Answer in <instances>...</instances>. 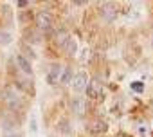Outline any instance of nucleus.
Here are the masks:
<instances>
[{
    "label": "nucleus",
    "mask_w": 153,
    "mask_h": 137,
    "mask_svg": "<svg viewBox=\"0 0 153 137\" xmlns=\"http://www.w3.org/2000/svg\"><path fill=\"white\" fill-rule=\"evenodd\" d=\"M151 45H153V34H151Z\"/></svg>",
    "instance_id": "16"
},
{
    "label": "nucleus",
    "mask_w": 153,
    "mask_h": 137,
    "mask_svg": "<svg viewBox=\"0 0 153 137\" xmlns=\"http://www.w3.org/2000/svg\"><path fill=\"white\" fill-rule=\"evenodd\" d=\"M15 61H16V65H18V68H20L22 72H25V74H33V67H31V61H29L25 56H22V54H16Z\"/></svg>",
    "instance_id": "9"
},
{
    "label": "nucleus",
    "mask_w": 153,
    "mask_h": 137,
    "mask_svg": "<svg viewBox=\"0 0 153 137\" xmlns=\"http://www.w3.org/2000/svg\"><path fill=\"white\" fill-rule=\"evenodd\" d=\"M34 22H36V27L40 31H49V29H52V24H54L49 11H38L34 16Z\"/></svg>",
    "instance_id": "2"
},
{
    "label": "nucleus",
    "mask_w": 153,
    "mask_h": 137,
    "mask_svg": "<svg viewBox=\"0 0 153 137\" xmlns=\"http://www.w3.org/2000/svg\"><path fill=\"white\" fill-rule=\"evenodd\" d=\"M4 137H22V135L20 133H6Z\"/></svg>",
    "instance_id": "15"
},
{
    "label": "nucleus",
    "mask_w": 153,
    "mask_h": 137,
    "mask_svg": "<svg viewBox=\"0 0 153 137\" xmlns=\"http://www.w3.org/2000/svg\"><path fill=\"white\" fill-rule=\"evenodd\" d=\"M70 85H72V89H74L76 92L87 90V87H88V78H87V74H85V72H78L76 76H72Z\"/></svg>",
    "instance_id": "4"
},
{
    "label": "nucleus",
    "mask_w": 153,
    "mask_h": 137,
    "mask_svg": "<svg viewBox=\"0 0 153 137\" xmlns=\"http://www.w3.org/2000/svg\"><path fill=\"white\" fill-rule=\"evenodd\" d=\"M61 71H63V68H61L58 63L51 65V68H49V74H47V83H49V85H56V83H59Z\"/></svg>",
    "instance_id": "6"
},
{
    "label": "nucleus",
    "mask_w": 153,
    "mask_h": 137,
    "mask_svg": "<svg viewBox=\"0 0 153 137\" xmlns=\"http://www.w3.org/2000/svg\"><path fill=\"white\" fill-rule=\"evenodd\" d=\"M101 16L105 22H114L117 18V9L114 7V4H103L101 7Z\"/></svg>",
    "instance_id": "7"
},
{
    "label": "nucleus",
    "mask_w": 153,
    "mask_h": 137,
    "mask_svg": "<svg viewBox=\"0 0 153 137\" xmlns=\"http://www.w3.org/2000/svg\"><path fill=\"white\" fill-rule=\"evenodd\" d=\"M131 89H133L135 92H142V83H140V81H135V83H131Z\"/></svg>",
    "instance_id": "14"
},
{
    "label": "nucleus",
    "mask_w": 153,
    "mask_h": 137,
    "mask_svg": "<svg viewBox=\"0 0 153 137\" xmlns=\"http://www.w3.org/2000/svg\"><path fill=\"white\" fill-rule=\"evenodd\" d=\"M106 123L105 121H101V119H94V121H90L88 124H87V130L90 132V133H103V132H106Z\"/></svg>",
    "instance_id": "8"
},
{
    "label": "nucleus",
    "mask_w": 153,
    "mask_h": 137,
    "mask_svg": "<svg viewBox=\"0 0 153 137\" xmlns=\"http://www.w3.org/2000/svg\"><path fill=\"white\" fill-rule=\"evenodd\" d=\"M65 51H67V54H68V56H74V54H76V51H78V45H76V42H74L72 38H70V42L67 43Z\"/></svg>",
    "instance_id": "12"
},
{
    "label": "nucleus",
    "mask_w": 153,
    "mask_h": 137,
    "mask_svg": "<svg viewBox=\"0 0 153 137\" xmlns=\"http://www.w3.org/2000/svg\"><path fill=\"white\" fill-rule=\"evenodd\" d=\"M68 42H70V34H68L67 31H59V33L56 34V45H58V47L65 49Z\"/></svg>",
    "instance_id": "10"
},
{
    "label": "nucleus",
    "mask_w": 153,
    "mask_h": 137,
    "mask_svg": "<svg viewBox=\"0 0 153 137\" xmlns=\"http://www.w3.org/2000/svg\"><path fill=\"white\" fill-rule=\"evenodd\" d=\"M72 81V71H70V67H63V71H61V78H59V83L61 85H68Z\"/></svg>",
    "instance_id": "11"
},
{
    "label": "nucleus",
    "mask_w": 153,
    "mask_h": 137,
    "mask_svg": "<svg viewBox=\"0 0 153 137\" xmlns=\"http://www.w3.org/2000/svg\"><path fill=\"white\" fill-rule=\"evenodd\" d=\"M11 34L6 33V31H0V45H9L11 43Z\"/></svg>",
    "instance_id": "13"
},
{
    "label": "nucleus",
    "mask_w": 153,
    "mask_h": 137,
    "mask_svg": "<svg viewBox=\"0 0 153 137\" xmlns=\"http://www.w3.org/2000/svg\"><path fill=\"white\" fill-rule=\"evenodd\" d=\"M87 94H88L90 99H99V98L103 96V83H101L97 78L90 80V81H88V87H87Z\"/></svg>",
    "instance_id": "3"
},
{
    "label": "nucleus",
    "mask_w": 153,
    "mask_h": 137,
    "mask_svg": "<svg viewBox=\"0 0 153 137\" xmlns=\"http://www.w3.org/2000/svg\"><path fill=\"white\" fill-rule=\"evenodd\" d=\"M70 106H72V112L76 115H85L87 114V101L83 98H72Z\"/></svg>",
    "instance_id": "5"
},
{
    "label": "nucleus",
    "mask_w": 153,
    "mask_h": 137,
    "mask_svg": "<svg viewBox=\"0 0 153 137\" xmlns=\"http://www.w3.org/2000/svg\"><path fill=\"white\" fill-rule=\"evenodd\" d=\"M2 98H4V101L7 103V106H9L11 110H20V108L24 106V101L20 99V96L16 94V90H15L13 87H6V89L2 90Z\"/></svg>",
    "instance_id": "1"
}]
</instances>
